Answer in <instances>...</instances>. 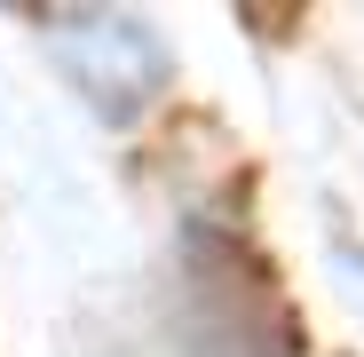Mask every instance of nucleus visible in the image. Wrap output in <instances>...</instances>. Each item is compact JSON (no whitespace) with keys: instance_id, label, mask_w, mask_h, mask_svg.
Wrapping results in <instances>:
<instances>
[{"instance_id":"f257e3e1","label":"nucleus","mask_w":364,"mask_h":357,"mask_svg":"<svg viewBox=\"0 0 364 357\" xmlns=\"http://www.w3.org/2000/svg\"><path fill=\"white\" fill-rule=\"evenodd\" d=\"M48 40H55V56H64L72 88H80L103 119H135V111L166 88V48H159L151 24H135V16H103V9L48 16Z\"/></svg>"}]
</instances>
